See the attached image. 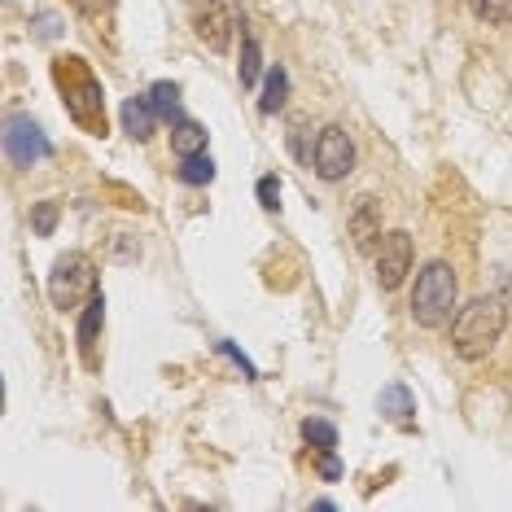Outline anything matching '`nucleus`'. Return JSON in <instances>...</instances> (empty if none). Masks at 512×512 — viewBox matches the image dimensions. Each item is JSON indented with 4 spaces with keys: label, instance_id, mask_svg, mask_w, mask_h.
I'll return each instance as SVG.
<instances>
[{
    "label": "nucleus",
    "instance_id": "obj_8",
    "mask_svg": "<svg viewBox=\"0 0 512 512\" xmlns=\"http://www.w3.org/2000/svg\"><path fill=\"white\" fill-rule=\"evenodd\" d=\"M381 416H386V421H394V425H412L416 421V399H412V390L407 386H399V381H394V386H386L381 390Z\"/></svg>",
    "mask_w": 512,
    "mask_h": 512
},
{
    "label": "nucleus",
    "instance_id": "obj_7",
    "mask_svg": "<svg viewBox=\"0 0 512 512\" xmlns=\"http://www.w3.org/2000/svg\"><path fill=\"white\" fill-rule=\"evenodd\" d=\"M351 237L359 250H368L372 241L381 237V202L377 197H359L355 211H351Z\"/></svg>",
    "mask_w": 512,
    "mask_h": 512
},
{
    "label": "nucleus",
    "instance_id": "obj_14",
    "mask_svg": "<svg viewBox=\"0 0 512 512\" xmlns=\"http://www.w3.org/2000/svg\"><path fill=\"white\" fill-rule=\"evenodd\" d=\"M149 106L158 110V119L180 123V88L176 84H154L149 88Z\"/></svg>",
    "mask_w": 512,
    "mask_h": 512
},
{
    "label": "nucleus",
    "instance_id": "obj_21",
    "mask_svg": "<svg viewBox=\"0 0 512 512\" xmlns=\"http://www.w3.org/2000/svg\"><path fill=\"white\" fill-rule=\"evenodd\" d=\"M320 477H324V482H337V477H342V464L333 460V451H324V460H320Z\"/></svg>",
    "mask_w": 512,
    "mask_h": 512
},
{
    "label": "nucleus",
    "instance_id": "obj_16",
    "mask_svg": "<svg viewBox=\"0 0 512 512\" xmlns=\"http://www.w3.org/2000/svg\"><path fill=\"white\" fill-rule=\"evenodd\" d=\"M180 180L184 184H211L215 180V162L206 158V149H202V154H189L180 162Z\"/></svg>",
    "mask_w": 512,
    "mask_h": 512
},
{
    "label": "nucleus",
    "instance_id": "obj_12",
    "mask_svg": "<svg viewBox=\"0 0 512 512\" xmlns=\"http://www.w3.org/2000/svg\"><path fill=\"white\" fill-rule=\"evenodd\" d=\"M171 149H176L180 158L202 154V149H206V127L193 123V119H180L176 127H171Z\"/></svg>",
    "mask_w": 512,
    "mask_h": 512
},
{
    "label": "nucleus",
    "instance_id": "obj_1",
    "mask_svg": "<svg viewBox=\"0 0 512 512\" xmlns=\"http://www.w3.org/2000/svg\"><path fill=\"white\" fill-rule=\"evenodd\" d=\"M504 324H508V311L499 298H473L469 307L456 311V324H451V346H456L460 359H486L495 351V342L504 337Z\"/></svg>",
    "mask_w": 512,
    "mask_h": 512
},
{
    "label": "nucleus",
    "instance_id": "obj_13",
    "mask_svg": "<svg viewBox=\"0 0 512 512\" xmlns=\"http://www.w3.org/2000/svg\"><path fill=\"white\" fill-rule=\"evenodd\" d=\"M289 101V75H285V66H272L263 79V97H259V110L263 114H276Z\"/></svg>",
    "mask_w": 512,
    "mask_h": 512
},
{
    "label": "nucleus",
    "instance_id": "obj_15",
    "mask_svg": "<svg viewBox=\"0 0 512 512\" xmlns=\"http://www.w3.org/2000/svg\"><path fill=\"white\" fill-rule=\"evenodd\" d=\"M473 18L491 22V27H508L512 22V0H469Z\"/></svg>",
    "mask_w": 512,
    "mask_h": 512
},
{
    "label": "nucleus",
    "instance_id": "obj_2",
    "mask_svg": "<svg viewBox=\"0 0 512 512\" xmlns=\"http://www.w3.org/2000/svg\"><path fill=\"white\" fill-rule=\"evenodd\" d=\"M456 298H460L456 272L447 263H425L412 285V320L421 329H442V324L456 316Z\"/></svg>",
    "mask_w": 512,
    "mask_h": 512
},
{
    "label": "nucleus",
    "instance_id": "obj_3",
    "mask_svg": "<svg viewBox=\"0 0 512 512\" xmlns=\"http://www.w3.org/2000/svg\"><path fill=\"white\" fill-rule=\"evenodd\" d=\"M92 294H97V272H92V263L84 254H62V259L53 263V276H49L53 307L71 311L79 298H92Z\"/></svg>",
    "mask_w": 512,
    "mask_h": 512
},
{
    "label": "nucleus",
    "instance_id": "obj_22",
    "mask_svg": "<svg viewBox=\"0 0 512 512\" xmlns=\"http://www.w3.org/2000/svg\"><path fill=\"white\" fill-rule=\"evenodd\" d=\"M79 9H88V14H97V9H110V0H79Z\"/></svg>",
    "mask_w": 512,
    "mask_h": 512
},
{
    "label": "nucleus",
    "instance_id": "obj_17",
    "mask_svg": "<svg viewBox=\"0 0 512 512\" xmlns=\"http://www.w3.org/2000/svg\"><path fill=\"white\" fill-rule=\"evenodd\" d=\"M302 438H307L311 447L320 451V456H324V451H333V447H337V429H333L329 421H316V416H311V421H302Z\"/></svg>",
    "mask_w": 512,
    "mask_h": 512
},
{
    "label": "nucleus",
    "instance_id": "obj_4",
    "mask_svg": "<svg viewBox=\"0 0 512 512\" xmlns=\"http://www.w3.org/2000/svg\"><path fill=\"white\" fill-rule=\"evenodd\" d=\"M351 171H355V145H351V136H346V127L329 123L316 136V176L337 184V180L351 176Z\"/></svg>",
    "mask_w": 512,
    "mask_h": 512
},
{
    "label": "nucleus",
    "instance_id": "obj_20",
    "mask_svg": "<svg viewBox=\"0 0 512 512\" xmlns=\"http://www.w3.org/2000/svg\"><path fill=\"white\" fill-rule=\"evenodd\" d=\"M31 224H36V232H40V237H49V232H53V224H57V202H44L40 211H36V219H31Z\"/></svg>",
    "mask_w": 512,
    "mask_h": 512
},
{
    "label": "nucleus",
    "instance_id": "obj_10",
    "mask_svg": "<svg viewBox=\"0 0 512 512\" xmlns=\"http://www.w3.org/2000/svg\"><path fill=\"white\" fill-rule=\"evenodd\" d=\"M154 106H149V97H132L123 106V127L127 132L136 136V141H149V136H154Z\"/></svg>",
    "mask_w": 512,
    "mask_h": 512
},
{
    "label": "nucleus",
    "instance_id": "obj_5",
    "mask_svg": "<svg viewBox=\"0 0 512 512\" xmlns=\"http://www.w3.org/2000/svg\"><path fill=\"white\" fill-rule=\"evenodd\" d=\"M5 154L14 167H31V162H44L53 154L49 136L40 132V123L22 119V114H14V119L5 123Z\"/></svg>",
    "mask_w": 512,
    "mask_h": 512
},
{
    "label": "nucleus",
    "instance_id": "obj_11",
    "mask_svg": "<svg viewBox=\"0 0 512 512\" xmlns=\"http://www.w3.org/2000/svg\"><path fill=\"white\" fill-rule=\"evenodd\" d=\"M101 316H106V298L92 294L84 302V316H79V351L92 359V342H97V329H101Z\"/></svg>",
    "mask_w": 512,
    "mask_h": 512
},
{
    "label": "nucleus",
    "instance_id": "obj_19",
    "mask_svg": "<svg viewBox=\"0 0 512 512\" xmlns=\"http://www.w3.org/2000/svg\"><path fill=\"white\" fill-rule=\"evenodd\" d=\"M259 202H263V211H276V206H281V180L263 176L259 180Z\"/></svg>",
    "mask_w": 512,
    "mask_h": 512
},
{
    "label": "nucleus",
    "instance_id": "obj_6",
    "mask_svg": "<svg viewBox=\"0 0 512 512\" xmlns=\"http://www.w3.org/2000/svg\"><path fill=\"white\" fill-rule=\"evenodd\" d=\"M412 259H416L412 237H407V232H386V237H381V250H377V285L399 289L403 276L412 272Z\"/></svg>",
    "mask_w": 512,
    "mask_h": 512
},
{
    "label": "nucleus",
    "instance_id": "obj_9",
    "mask_svg": "<svg viewBox=\"0 0 512 512\" xmlns=\"http://www.w3.org/2000/svg\"><path fill=\"white\" fill-rule=\"evenodd\" d=\"M228 31H232V14H228L224 5H211L202 18H197V36L211 44L215 53H224V49H228Z\"/></svg>",
    "mask_w": 512,
    "mask_h": 512
},
{
    "label": "nucleus",
    "instance_id": "obj_18",
    "mask_svg": "<svg viewBox=\"0 0 512 512\" xmlns=\"http://www.w3.org/2000/svg\"><path fill=\"white\" fill-rule=\"evenodd\" d=\"M263 71V53H259V40L246 31V44H241V84L254 88V79Z\"/></svg>",
    "mask_w": 512,
    "mask_h": 512
}]
</instances>
